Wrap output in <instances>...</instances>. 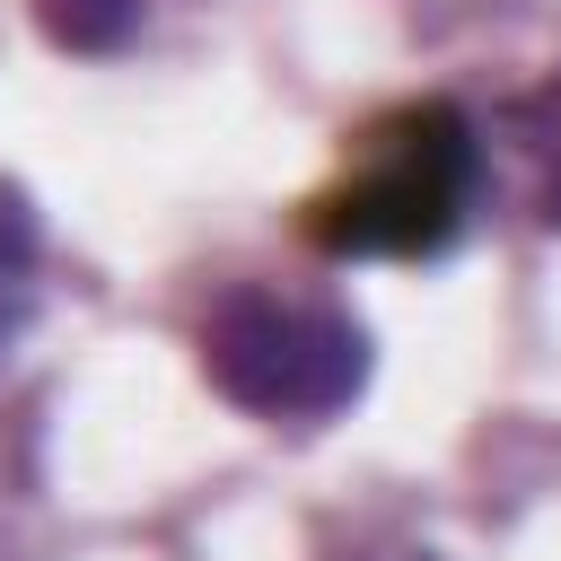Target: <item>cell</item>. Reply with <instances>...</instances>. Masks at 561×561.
I'll use <instances>...</instances> for the list:
<instances>
[{"label": "cell", "mask_w": 561, "mask_h": 561, "mask_svg": "<svg viewBox=\"0 0 561 561\" xmlns=\"http://www.w3.org/2000/svg\"><path fill=\"white\" fill-rule=\"evenodd\" d=\"M508 123H517V131H526V149L543 158V228H561V79H552L543 96H526Z\"/></svg>", "instance_id": "5"}, {"label": "cell", "mask_w": 561, "mask_h": 561, "mask_svg": "<svg viewBox=\"0 0 561 561\" xmlns=\"http://www.w3.org/2000/svg\"><path fill=\"white\" fill-rule=\"evenodd\" d=\"M35 18L61 53H114L140 35V0H35Z\"/></svg>", "instance_id": "4"}, {"label": "cell", "mask_w": 561, "mask_h": 561, "mask_svg": "<svg viewBox=\"0 0 561 561\" xmlns=\"http://www.w3.org/2000/svg\"><path fill=\"white\" fill-rule=\"evenodd\" d=\"M386 561H430V552H386Z\"/></svg>", "instance_id": "6"}, {"label": "cell", "mask_w": 561, "mask_h": 561, "mask_svg": "<svg viewBox=\"0 0 561 561\" xmlns=\"http://www.w3.org/2000/svg\"><path fill=\"white\" fill-rule=\"evenodd\" d=\"M35 316V210L18 184H0V359Z\"/></svg>", "instance_id": "3"}, {"label": "cell", "mask_w": 561, "mask_h": 561, "mask_svg": "<svg viewBox=\"0 0 561 561\" xmlns=\"http://www.w3.org/2000/svg\"><path fill=\"white\" fill-rule=\"evenodd\" d=\"M202 368L237 412L263 421H324L359 394L368 377V333L342 307H307V298H272V289H237L210 307L202 324Z\"/></svg>", "instance_id": "2"}, {"label": "cell", "mask_w": 561, "mask_h": 561, "mask_svg": "<svg viewBox=\"0 0 561 561\" xmlns=\"http://www.w3.org/2000/svg\"><path fill=\"white\" fill-rule=\"evenodd\" d=\"M482 184V140L465 123V105L421 96L403 114H386L359 149V167L307 202V237L324 254H438Z\"/></svg>", "instance_id": "1"}]
</instances>
